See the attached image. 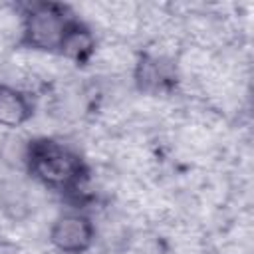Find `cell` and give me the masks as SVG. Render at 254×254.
Returning a JSON list of instances; mask_svg holds the SVG:
<instances>
[{
	"label": "cell",
	"instance_id": "obj_1",
	"mask_svg": "<svg viewBox=\"0 0 254 254\" xmlns=\"http://www.w3.org/2000/svg\"><path fill=\"white\" fill-rule=\"evenodd\" d=\"M24 163L34 181L56 192H77L89 179V167L83 157L50 137L28 141Z\"/></svg>",
	"mask_w": 254,
	"mask_h": 254
},
{
	"label": "cell",
	"instance_id": "obj_2",
	"mask_svg": "<svg viewBox=\"0 0 254 254\" xmlns=\"http://www.w3.org/2000/svg\"><path fill=\"white\" fill-rule=\"evenodd\" d=\"M77 16L60 2H30L22 10L20 44L34 52L60 54L64 40Z\"/></svg>",
	"mask_w": 254,
	"mask_h": 254
},
{
	"label": "cell",
	"instance_id": "obj_3",
	"mask_svg": "<svg viewBox=\"0 0 254 254\" xmlns=\"http://www.w3.org/2000/svg\"><path fill=\"white\" fill-rule=\"evenodd\" d=\"M50 242L62 254H85L95 242V226L85 214H62L50 228Z\"/></svg>",
	"mask_w": 254,
	"mask_h": 254
},
{
	"label": "cell",
	"instance_id": "obj_4",
	"mask_svg": "<svg viewBox=\"0 0 254 254\" xmlns=\"http://www.w3.org/2000/svg\"><path fill=\"white\" fill-rule=\"evenodd\" d=\"M32 97L12 85L0 83V125L2 127H20L28 123L34 115Z\"/></svg>",
	"mask_w": 254,
	"mask_h": 254
},
{
	"label": "cell",
	"instance_id": "obj_5",
	"mask_svg": "<svg viewBox=\"0 0 254 254\" xmlns=\"http://www.w3.org/2000/svg\"><path fill=\"white\" fill-rule=\"evenodd\" d=\"M93 54H95V36H93V32L85 22L75 18L67 36H65V40H64L60 56L71 60L77 65H83L91 60Z\"/></svg>",
	"mask_w": 254,
	"mask_h": 254
},
{
	"label": "cell",
	"instance_id": "obj_6",
	"mask_svg": "<svg viewBox=\"0 0 254 254\" xmlns=\"http://www.w3.org/2000/svg\"><path fill=\"white\" fill-rule=\"evenodd\" d=\"M135 79L141 89L159 91V89H165L167 85H171V81L175 79V73H173L171 64H167L165 60L143 56L141 62L137 64Z\"/></svg>",
	"mask_w": 254,
	"mask_h": 254
},
{
	"label": "cell",
	"instance_id": "obj_7",
	"mask_svg": "<svg viewBox=\"0 0 254 254\" xmlns=\"http://www.w3.org/2000/svg\"><path fill=\"white\" fill-rule=\"evenodd\" d=\"M0 254H24V250L16 242L0 238Z\"/></svg>",
	"mask_w": 254,
	"mask_h": 254
}]
</instances>
